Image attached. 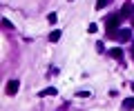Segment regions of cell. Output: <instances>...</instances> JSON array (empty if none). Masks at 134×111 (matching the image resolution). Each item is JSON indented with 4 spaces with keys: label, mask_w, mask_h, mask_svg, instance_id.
<instances>
[{
    "label": "cell",
    "mask_w": 134,
    "mask_h": 111,
    "mask_svg": "<svg viewBox=\"0 0 134 111\" xmlns=\"http://www.w3.org/2000/svg\"><path fill=\"white\" fill-rule=\"evenodd\" d=\"M132 56H134V40H132Z\"/></svg>",
    "instance_id": "obj_13"
},
{
    "label": "cell",
    "mask_w": 134,
    "mask_h": 111,
    "mask_svg": "<svg viewBox=\"0 0 134 111\" xmlns=\"http://www.w3.org/2000/svg\"><path fill=\"white\" fill-rule=\"evenodd\" d=\"M105 5H110V0H96V9H103Z\"/></svg>",
    "instance_id": "obj_9"
},
{
    "label": "cell",
    "mask_w": 134,
    "mask_h": 111,
    "mask_svg": "<svg viewBox=\"0 0 134 111\" xmlns=\"http://www.w3.org/2000/svg\"><path fill=\"white\" fill-rule=\"evenodd\" d=\"M47 20H49V22L54 24V22H56V20H58V16H56V14H49V16H47Z\"/></svg>",
    "instance_id": "obj_10"
},
{
    "label": "cell",
    "mask_w": 134,
    "mask_h": 111,
    "mask_svg": "<svg viewBox=\"0 0 134 111\" xmlns=\"http://www.w3.org/2000/svg\"><path fill=\"white\" fill-rule=\"evenodd\" d=\"M116 38H119L121 42H130V40H132V31L130 29H121V31H116Z\"/></svg>",
    "instance_id": "obj_3"
},
{
    "label": "cell",
    "mask_w": 134,
    "mask_h": 111,
    "mask_svg": "<svg viewBox=\"0 0 134 111\" xmlns=\"http://www.w3.org/2000/svg\"><path fill=\"white\" fill-rule=\"evenodd\" d=\"M132 27H134V11H132Z\"/></svg>",
    "instance_id": "obj_12"
},
{
    "label": "cell",
    "mask_w": 134,
    "mask_h": 111,
    "mask_svg": "<svg viewBox=\"0 0 134 111\" xmlns=\"http://www.w3.org/2000/svg\"><path fill=\"white\" fill-rule=\"evenodd\" d=\"M132 11H134V7H132V5H130V2H127V5H125V7H123V9H121V11H119V14H121V18H123V20H125V18H127V16H130V14H132Z\"/></svg>",
    "instance_id": "obj_4"
},
{
    "label": "cell",
    "mask_w": 134,
    "mask_h": 111,
    "mask_svg": "<svg viewBox=\"0 0 134 111\" xmlns=\"http://www.w3.org/2000/svg\"><path fill=\"white\" fill-rule=\"evenodd\" d=\"M96 29H98L96 24H90V27H87V31H90V34H96Z\"/></svg>",
    "instance_id": "obj_11"
},
{
    "label": "cell",
    "mask_w": 134,
    "mask_h": 111,
    "mask_svg": "<svg viewBox=\"0 0 134 111\" xmlns=\"http://www.w3.org/2000/svg\"><path fill=\"white\" fill-rule=\"evenodd\" d=\"M56 91H58V89H54V87H49V89H43V91H40L38 96H40V98H45V96H56Z\"/></svg>",
    "instance_id": "obj_5"
},
{
    "label": "cell",
    "mask_w": 134,
    "mask_h": 111,
    "mask_svg": "<svg viewBox=\"0 0 134 111\" xmlns=\"http://www.w3.org/2000/svg\"><path fill=\"white\" fill-rule=\"evenodd\" d=\"M110 56H112L114 60H121V58H123V51H121V49L116 47V49H112V51H110Z\"/></svg>",
    "instance_id": "obj_6"
},
{
    "label": "cell",
    "mask_w": 134,
    "mask_h": 111,
    "mask_svg": "<svg viewBox=\"0 0 134 111\" xmlns=\"http://www.w3.org/2000/svg\"><path fill=\"white\" fill-rule=\"evenodd\" d=\"M18 87H20V82H18V80H9V82H7V87H5L7 96H14V93H18Z\"/></svg>",
    "instance_id": "obj_2"
},
{
    "label": "cell",
    "mask_w": 134,
    "mask_h": 111,
    "mask_svg": "<svg viewBox=\"0 0 134 111\" xmlns=\"http://www.w3.org/2000/svg\"><path fill=\"white\" fill-rule=\"evenodd\" d=\"M49 40H52V42H58V40H60V31H52V34H49Z\"/></svg>",
    "instance_id": "obj_8"
},
{
    "label": "cell",
    "mask_w": 134,
    "mask_h": 111,
    "mask_svg": "<svg viewBox=\"0 0 134 111\" xmlns=\"http://www.w3.org/2000/svg\"><path fill=\"white\" fill-rule=\"evenodd\" d=\"M121 14H112L110 18H107V34H110V38H116V27L121 24Z\"/></svg>",
    "instance_id": "obj_1"
},
{
    "label": "cell",
    "mask_w": 134,
    "mask_h": 111,
    "mask_svg": "<svg viewBox=\"0 0 134 111\" xmlns=\"http://www.w3.org/2000/svg\"><path fill=\"white\" fill-rule=\"evenodd\" d=\"M123 107H125L127 111H132V109H134V98H125V100H123Z\"/></svg>",
    "instance_id": "obj_7"
}]
</instances>
